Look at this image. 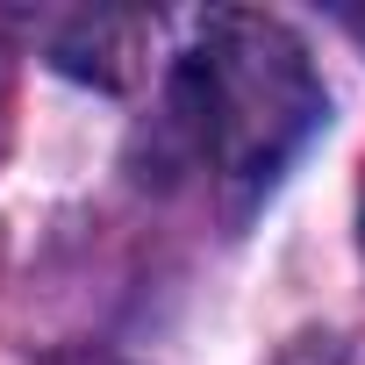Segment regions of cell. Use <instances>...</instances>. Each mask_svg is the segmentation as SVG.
I'll return each instance as SVG.
<instances>
[{
  "label": "cell",
  "instance_id": "6da1fadb",
  "mask_svg": "<svg viewBox=\"0 0 365 365\" xmlns=\"http://www.w3.org/2000/svg\"><path fill=\"white\" fill-rule=\"evenodd\" d=\"M179 101H187L201 150L230 179H272L279 158L322 115V93H315L301 51L272 22H244V15L208 29V43L187 65V93Z\"/></svg>",
  "mask_w": 365,
  "mask_h": 365
}]
</instances>
